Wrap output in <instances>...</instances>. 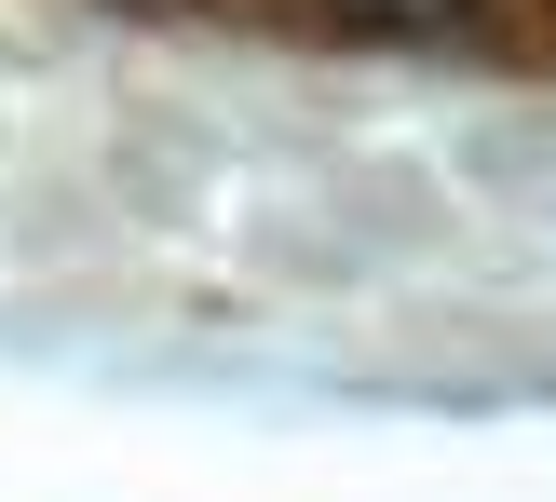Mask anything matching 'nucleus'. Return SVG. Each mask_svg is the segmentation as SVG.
Wrapping results in <instances>:
<instances>
[{"label":"nucleus","instance_id":"obj_1","mask_svg":"<svg viewBox=\"0 0 556 502\" xmlns=\"http://www.w3.org/2000/svg\"><path fill=\"white\" fill-rule=\"evenodd\" d=\"M326 14H340L353 41H448V27H476L489 0H326Z\"/></svg>","mask_w":556,"mask_h":502}]
</instances>
